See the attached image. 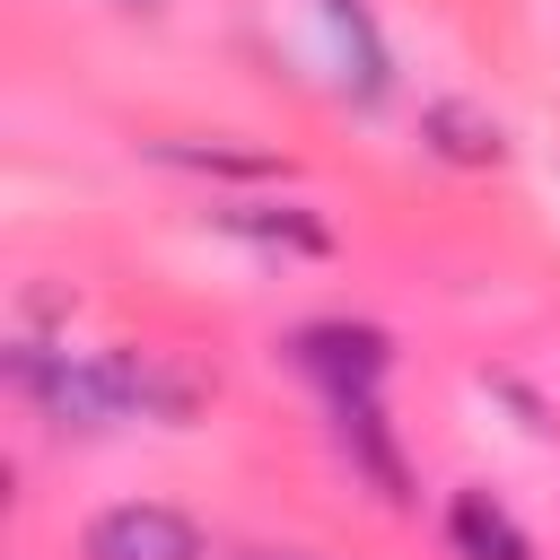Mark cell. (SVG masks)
<instances>
[{
    "instance_id": "obj_1",
    "label": "cell",
    "mask_w": 560,
    "mask_h": 560,
    "mask_svg": "<svg viewBox=\"0 0 560 560\" xmlns=\"http://www.w3.org/2000/svg\"><path fill=\"white\" fill-rule=\"evenodd\" d=\"M9 385H18L52 429H79V438H96V429L122 420V394H114L105 359H70V350H52V341H18V350H9Z\"/></svg>"
},
{
    "instance_id": "obj_2",
    "label": "cell",
    "mask_w": 560,
    "mask_h": 560,
    "mask_svg": "<svg viewBox=\"0 0 560 560\" xmlns=\"http://www.w3.org/2000/svg\"><path fill=\"white\" fill-rule=\"evenodd\" d=\"M289 368L324 385V402L341 394H376L394 376V332L385 324H359V315H315L289 332Z\"/></svg>"
},
{
    "instance_id": "obj_3",
    "label": "cell",
    "mask_w": 560,
    "mask_h": 560,
    "mask_svg": "<svg viewBox=\"0 0 560 560\" xmlns=\"http://www.w3.org/2000/svg\"><path fill=\"white\" fill-rule=\"evenodd\" d=\"M79 551L88 560H201V525L166 499H114L88 516Z\"/></svg>"
},
{
    "instance_id": "obj_4",
    "label": "cell",
    "mask_w": 560,
    "mask_h": 560,
    "mask_svg": "<svg viewBox=\"0 0 560 560\" xmlns=\"http://www.w3.org/2000/svg\"><path fill=\"white\" fill-rule=\"evenodd\" d=\"M96 359H105V376H114V394H122V420L192 429V420H201V402H210V385H201L192 368H175L166 350H140V341H122V350H96Z\"/></svg>"
},
{
    "instance_id": "obj_5",
    "label": "cell",
    "mask_w": 560,
    "mask_h": 560,
    "mask_svg": "<svg viewBox=\"0 0 560 560\" xmlns=\"http://www.w3.org/2000/svg\"><path fill=\"white\" fill-rule=\"evenodd\" d=\"M210 228L254 245V254H298V262H324L341 245L315 201H210Z\"/></svg>"
},
{
    "instance_id": "obj_6",
    "label": "cell",
    "mask_w": 560,
    "mask_h": 560,
    "mask_svg": "<svg viewBox=\"0 0 560 560\" xmlns=\"http://www.w3.org/2000/svg\"><path fill=\"white\" fill-rule=\"evenodd\" d=\"M332 446H341V464H350L385 508H411V472H402V446H394L376 394H341V402H332Z\"/></svg>"
},
{
    "instance_id": "obj_7",
    "label": "cell",
    "mask_w": 560,
    "mask_h": 560,
    "mask_svg": "<svg viewBox=\"0 0 560 560\" xmlns=\"http://www.w3.org/2000/svg\"><path fill=\"white\" fill-rule=\"evenodd\" d=\"M149 158L158 166H184V175H228V184H280L289 175V158L280 149H262V140H228V131H166V140H149Z\"/></svg>"
},
{
    "instance_id": "obj_8",
    "label": "cell",
    "mask_w": 560,
    "mask_h": 560,
    "mask_svg": "<svg viewBox=\"0 0 560 560\" xmlns=\"http://www.w3.org/2000/svg\"><path fill=\"white\" fill-rule=\"evenodd\" d=\"M420 140H429V158H446V166H499V158H508L499 114H481L472 96H429V105H420Z\"/></svg>"
},
{
    "instance_id": "obj_9",
    "label": "cell",
    "mask_w": 560,
    "mask_h": 560,
    "mask_svg": "<svg viewBox=\"0 0 560 560\" xmlns=\"http://www.w3.org/2000/svg\"><path fill=\"white\" fill-rule=\"evenodd\" d=\"M446 551L455 560H534V534L490 490H455L446 499Z\"/></svg>"
},
{
    "instance_id": "obj_10",
    "label": "cell",
    "mask_w": 560,
    "mask_h": 560,
    "mask_svg": "<svg viewBox=\"0 0 560 560\" xmlns=\"http://www.w3.org/2000/svg\"><path fill=\"white\" fill-rule=\"evenodd\" d=\"M324 18H332V35H341V52L359 61L350 79H359V105H376L385 88H394V61H385V44H376V26H368V0H324Z\"/></svg>"
},
{
    "instance_id": "obj_11",
    "label": "cell",
    "mask_w": 560,
    "mask_h": 560,
    "mask_svg": "<svg viewBox=\"0 0 560 560\" xmlns=\"http://www.w3.org/2000/svg\"><path fill=\"white\" fill-rule=\"evenodd\" d=\"M254 560H315V551H254Z\"/></svg>"
},
{
    "instance_id": "obj_12",
    "label": "cell",
    "mask_w": 560,
    "mask_h": 560,
    "mask_svg": "<svg viewBox=\"0 0 560 560\" xmlns=\"http://www.w3.org/2000/svg\"><path fill=\"white\" fill-rule=\"evenodd\" d=\"M140 9H158V0H140Z\"/></svg>"
}]
</instances>
